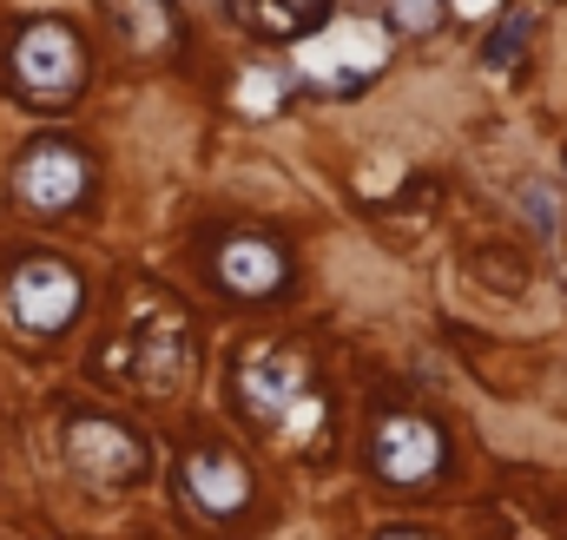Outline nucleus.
Listing matches in <instances>:
<instances>
[{
  "label": "nucleus",
  "mask_w": 567,
  "mask_h": 540,
  "mask_svg": "<svg viewBox=\"0 0 567 540\" xmlns=\"http://www.w3.org/2000/svg\"><path fill=\"white\" fill-rule=\"evenodd\" d=\"M238 403H245V415L258 428H271L284 442H310L323 428V396L310 390V370L290 350H278V343L245 350V363H238Z\"/></svg>",
  "instance_id": "1"
},
{
  "label": "nucleus",
  "mask_w": 567,
  "mask_h": 540,
  "mask_svg": "<svg viewBox=\"0 0 567 540\" xmlns=\"http://www.w3.org/2000/svg\"><path fill=\"white\" fill-rule=\"evenodd\" d=\"M185 495H192L198 515L225 521V515H238V508L251 501V475H245V461L225 455V448H192V455H185Z\"/></svg>",
  "instance_id": "9"
},
{
  "label": "nucleus",
  "mask_w": 567,
  "mask_h": 540,
  "mask_svg": "<svg viewBox=\"0 0 567 540\" xmlns=\"http://www.w3.org/2000/svg\"><path fill=\"white\" fill-rule=\"evenodd\" d=\"M522 40H528V20H508V33H502V40L488 46V66H508V53H515Z\"/></svg>",
  "instance_id": "15"
},
{
  "label": "nucleus",
  "mask_w": 567,
  "mask_h": 540,
  "mask_svg": "<svg viewBox=\"0 0 567 540\" xmlns=\"http://www.w3.org/2000/svg\"><path fill=\"white\" fill-rule=\"evenodd\" d=\"M238 106H245V113H278L284 106V80L271 73V66H251V73L238 80Z\"/></svg>",
  "instance_id": "13"
},
{
  "label": "nucleus",
  "mask_w": 567,
  "mask_h": 540,
  "mask_svg": "<svg viewBox=\"0 0 567 540\" xmlns=\"http://www.w3.org/2000/svg\"><path fill=\"white\" fill-rule=\"evenodd\" d=\"M13 191H20V205H33V211H66V205L86 191V158H80L73 145H60V138H40V145L13 165Z\"/></svg>",
  "instance_id": "7"
},
{
  "label": "nucleus",
  "mask_w": 567,
  "mask_h": 540,
  "mask_svg": "<svg viewBox=\"0 0 567 540\" xmlns=\"http://www.w3.org/2000/svg\"><path fill=\"white\" fill-rule=\"evenodd\" d=\"M80 73H86L80 40H73L60 20H33V27L13 40V80H20V93H33V100H66V93H80Z\"/></svg>",
  "instance_id": "5"
},
{
  "label": "nucleus",
  "mask_w": 567,
  "mask_h": 540,
  "mask_svg": "<svg viewBox=\"0 0 567 540\" xmlns=\"http://www.w3.org/2000/svg\"><path fill=\"white\" fill-rule=\"evenodd\" d=\"M218 283L231 297H271L284 283V251L271 238H225L218 245Z\"/></svg>",
  "instance_id": "10"
},
{
  "label": "nucleus",
  "mask_w": 567,
  "mask_h": 540,
  "mask_svg": "<svg viewBox=\"0 0 567 540\" xmlns=\"http://www.w3.org/2000/svg\"><path fill=\"white\" fill-rule=\"evenodd\" d=\"M396 20H403L410 33H429V27H435V0H396Z\"/></svg>",
  "instance_id": "14"
},
{
  "label": "nucleus",
  "mask_w": 567,
  "mask_h": 540,
  "mask_svg": "<svg viewBox=\"0 0 567 540\" xmlns=\"http://www.w3.org/2000/svg\"><path fill=\"white\" fill-rule=\"evenodd\" d=\"M370 461H377V475H383V481L416 488V481H429V475L442 468V435H435L429 422H416V415H390V422L377 428Z\"/></svg>",
  "instance_id": "8"
},
{
  "label": "nucleus",
  "mask_w": 567,
  "mask_h": 540,
  "mask_svg": "<svg viewBox=\"0 0 567 540\" xmlns=\"http://www.w3.org/2000/svg\"><path fill=\"white\" fill-rule=\"evenodd\" d=\"M231 7L245 27H265V33H297L317 13V0H231Z\"/></svg>",
  "instance_id": "11"
},
{
  "label": "nucleus",
  "mask_w": 567,
  "mask_h": 540,
  "mask_svg": "<svg viewBox=\"0 0 567 540\" xmlns=\"http://www.w3.org/2000/svg\"><path fill=\"white\" fill-rule=\"evenodd\" d=\"M488 7H495V0H455V13H468V20H482Z\"/></svg>",
  "instance_id": "16"
},
{
  "label": "nucleus",
  "mask_w": 567,
  "mask_h": 540,
  "mask_svg": "<svg viewBox=\"0 0 567 540\" xmlns=\"http://www.w3.org/2000/svg\"><path fill=\"white\" fill-rule=\"evenodd\" d=\"M120 7H126V27H133L140 46H165V40H172V13H165V0H120Z\"/></svg>",
  "instance_id": "12"
},
{
  "label": "nucleus",
  "mask_w": 567,
  "mask_h": 540,
  "mask_svg": "<svg viewBox=\"0 0 567 540\" xmlns=\"http://www.w3.org/2000/svg\"><path fill=\"white\" fill-rule=\"evenodd\" d=\"M66 455H73V468L86 475V481H133L145 475V448L133 428H120V422H100V415H80L73 428H66Z\"/></svg>",
  "instance_id": "6"
},
{
  "label": "nucleus",
  "mask_w": 567,
  "mask_h": 540,
  "mask_svg": "<svg viewBox=\"0 0 567 540\" xmlns=\"http://www.w3.org/2000/svg\"><path fill=\"white\" fill-rule=\"evenodd\" d=\"M383 540H429V534H383Z\"/></svg>",
  "instance_id": "17"
},
{
  "label": "nucleus",
  "mask_w": 567,
  "mask_h": 540,
  "mask_svg": "<svg viewBox=\"0 0 567 540\" xmlns=\"http://www.w3.org/2000/svg\"><path fill=\"white\" fill-rule=\"evenodd\" d=\"M383 60H390V40H383L370 20H330L323 33L303 40L297 73H303L310 86H357V80H370Z\"/></svg>",
  "instance_id": "3"
},
{
  "label": "nucleus",
  "mask_w": 567,
  "mask_h": 540,
  "mask_svg": "<svg viewBox=\"0 0 567 540\" xmlns=\"http://www.w3.org/2000/svg\"><path fill=\"white\" fill-rule=\"evenodd\" d=\"M185 356H192L185 316H178L165 297H145L140 323L106 350V376H133V383H145V390H172V383L185 376Z\"/></svg>",
  "instance_id": "2"
},
{
  "label": "nucleus",
  "mask_w": 567,
  "mask_h": 540,
  "mask_svg": "<svg viewBox=\"0 0 567 540\" xmlns=\"http://www.w3.org/2000/svg\"><path fill=\"white\" fill-rule=\"evenodd\" d=\"M80 310V277L60 264V258H27V264L7 277V316L33 336H53L66 330Z\"/></svg>",
  "instance_id": "4"
}]
</instances>
